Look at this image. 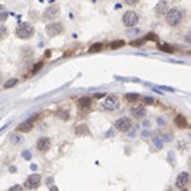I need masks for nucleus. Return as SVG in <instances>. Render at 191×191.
I'll list each match as a JSON object with an SVG mask.
<instances>
[{"instance_id": "f257e3e1", "label": "nucleus", "mask_w": 191, "mask_h": 191, "mask_svg": "<svg viewBox=\"0 0 191 191\" xmlns=\"http://www.w3.org/2000/svg\"><path fill=\"white\" fill-rule=\"evenodd\" d=\"M185 16V12L180 9V7H171L166 11L165 13V18H166V22L168 25L171 27H178L181 22H182V19Z\"/></svg>"}, {"instance_id": "f03ea898", "label": "nucleus", "mask_w": 191, "mask_h": 191, "mask_svg": "<svg viewBox=\"0 0 191 191\" xmlns=\"http://www.w3.org/2000/svg\"><path fill=\"white\" fill-rule=\"evenodd\" d=\"M34 35V27L27 22L19 24L16 27V37L21 40H28Z\"/></svg>"}, {"instance_id": "7ed1b4c3", "label": "nucleus", "mask_w": 191, "mask_h": 191, "mask_svg": "<svg viewBox=\"0 0 191 191\" xmlns=\"http://www.w3.org/2000/svg\"><path fill=\"white\" fill-rule=\"evenodd\" d=\"M138 21H140L138 15H137L135 12H132V11L125 12L124 16H122V22H124V25H125V27H128V28L135 27V25L138 24Z\"/></svg>"}, {"instance_id": "20e7f679", "label": "nucleus", "mask_w": 191, "mask_h": 191, "mask_svg": "<svg viewBox=\"0 0 191 191\" xmlns=\"http://www.w3.org/2000/svg\"><path fill=\"white\" fill-rule=\"evenodd\" d=\"M46 33H47V37H56V35H60L63 33V25L60 22H51L46 27Z\"/></svg>"}, {"instance_id": "39448f33", "label": "nucleus", "mask_w": 191, "mask_h": 191, "mask_svg": "<svg viewBox=\"0 0 191 191\" xmlns=\"http://www.w3.org/2000/svg\"><path fill=\"white\" fill-rule=\"evenodd\" d=\"M101 106H103L104 110H116L119 107V101L115 96H107L104 99V101L101 103Z\"/></svg>"}, {"instance_id": "423d86ee", "label": "nucleus", "mask_w": 191, "mask_h": 191, "mask_svg": "<svg viewBox=\"0 0 191 191\" xmlns=\"http://www.w3.org/2000/svg\"><path fill=\"white\" fill-rule=\"evenodd\" d=\"M132 127V122L129 118H119L116 122H115V128L121 131V132H128Z\"/></svg>"}, {"instance_id": "0eeeda50", "label": "nucleus", "mask_w": 191, "mask_h": 191, "mask_svg": "<svg viewBox=\"0 0 191 191\" xmlns=\"http://www.w3.org/2000/svg\"><path fill=\"white\" fill-rule=\"evenodd\" d=\"M59 13H60L59 6H57V5H51V6H49V7L44 11L43 18H44V19H47V21H53L55 18L59 16Z\"/></svg>"}, {"instance_id": "6e6552de", "label": "nucleus", "mask_w": 191, "mask_h": 191, "mask_svg": "<svg viewBox=\"0 0 191 191\" xmlns=\"http://www.w3.org/2000/svg\"><path fill=\"white\" fill-rule=\"evenodd\" d=\"M188 181H190V174L188 172H181L178 175V178H176V182H175V185L178 190H184L187 185H188Z\"/></svg>"}, {"instance_id": "1a4fd4ad", "label": "nucleus", "mask_w": 191, "mask_h": 191, "mask_svg": "<svg viewBox=\"0 0 191 191\" xmlns=\"http://www.w3.org/2000/svg\"><path fill=\"white\" fill-rule=\"evenodd\" d=\"M51 147V141L47 138V137H41V138H38V141H37V150H40V152H47V150H50Z\"/></svg>"}, {"instance_id": "9d476101", "label": "nucleus", "mask_w": 191, "mask_h": 191, "mask_svg": "<svg viewBox=\"0 0 191 191\" xmlns=\"http://www.w3.org/2000/svg\"><path fill=\"white\" fill-rule=\"evenodd\" d=\"M41 184V176L38 174H33L27 181V187L28 188H38V185Z\"/></svg>"}, {"instance_id": "9b49d317", "label": "nucleus", "mask_w": 191, "mask_h": 191, "mask_svg": "<svg viewBox=\"0 0 191 191\" xmlns=\"http://www.w3.org/2000/svg\"><path fill=\"white\" fill-rule=\"evenodd\" d=\"M131 115L134 118H144L146 116V107L141 104H134L131 107Z\"/></svg>"}, {"instance_id": "f8f14e48", "label": "nucleus", "mask_w": 191, "mask_h": 191, "mask_svg": "<svg viewBox=\"0 0 191 191\" xmlns=\"http://www.w3.org/2000/svg\"><path fill=\"white\" fill-rule=\"evenodd\" d=\"M77 106H78V109H81V110L90 109V106H91V99H90V97H87V96L81 97V99H78V101H77Z\"/></svg>"}, {"instance_id": "ddd939ff", "label": "nucleus", "mask_w": 191, "mask_h": 191, "mask_svg": "<svg viewBox=\"0 0 191 191\" xmlns=\"http://www.w3.org/2000/svg\"><path fill=\"white\" fill-rule=\"evenodd\" d=\"M34 127V122L29 119V121H27V122H22V124L18 127V131H21V132H28V131H31Z\"/></svg>"}, {"instance_id": "4468645a", "label": "nucleus", "mask_w": 191, "mask_h": 191, "mask_svg": "<svg viewBox=\"0 0 191 191\" xmlns=\"http://www.w3.org/2000/svg\"><path fill=\"white\" fill-rule=\"evenodd\" d=\"M169 7H168V5L165 3V2H160L156 7H154V12L158 13V15H165L166 13V11H168Z\"/></svg>"}, {"instance_id": "2eb2a0df", "label": "nucleus", "mask_w": 191, "mask_h": 191, "mask_svg": "<svg viewBox=\"0 0 191 191\" xmlns=\"http://www.w3.org/2000/svg\"><path fill=\"white\" fill-rule=\"evenodd\" d=\"M75 132H77V134L78 135H90L91 132H90V129H88V127H87V125H78V127H77V128H75Z\"/></svg>"}, {"instance_id": "dca6fc26", "label": "nucleus", "mask_w": 191, "mask_h": 191, "mask_svg": "<svg viewBox=\"0 0 191 191\" xmlns=\"http://www.w3.org/2000/svg\"><path fill=\"white\" fill-rule=\"evenodd\" d=\"M175 125L180 128H187V119L184 118V115H178L175 118Z\"/></svg>"}, {"instance_id": "f3484780", "label": "nucleus", "mask_w": 191, "mask_h": 191, "mask_svg": "<svg viewBox=\"0 0 191 191\" xmlns=\"http://www.w3.org/2000/svg\"><path fill=\"white\" fill-rule=\"evenodd\" d=\"M100 50H103V44H101V43H94V44L88 49L90 53H97V51H100Z\"/></svg>"}, {"instance_id": "a211bd4d", "label": "nucleus", "mask_w": 191, "mask_h": 191, "mask_svg": "<svg viewBox=\"0 0 191 191\" xmlns=\"http://www.w3.org/2000/svg\"><path fill=\"white\" fill-rule=\"evenodd\" d=\"M56 116L59 119H62V121H68V119H69V112H68V110H57Z\"/></svg>"}, {"instance_id": "6ab92c4d", "label": "nucleus", "mask_w": 191, "mask_h": 191, "mask_svg": "<svg viewBox=\"0 0 191 191\" xmlns=\"http://www.w3.org/2000/svg\"><path fill=\"white\" fill-rule=\"evenodd\" d=\"M7 19V11L3 5H0V22H5Z\"/></svg>"}, {"instance_id": "aec40b11", "label": "nucleus", "mask_w": 191, "mask_h": 191, "mask_svg": "<svg viewBox=\"0 0 191 191\" xmlns=\"http://www.w3.org/2000/svg\"><path fill=\"white\" fill-rule=\"evenodd\" d=\"M125 44V41L122 40H118V41H112L110 43V49H119V47H122Z\"/></svg>"}, {"instance_id": "412c9836", "label": "nucleus", "mask_w": 191, "mask_h": 191, "mask_svg": "<svg viewBox=\"0 0 191 191\" xmlns=\"http://www.w3.org/2000/svg\"><path fill=\"white\" fill-rule=\"evenodd\" d=\"M18 84V79L16 78H12L11 81H7V82H5V88H12V87H15V85Z\"/></svg>"}, {"instance_id": "4be33fe9", "label": "nucleus", "mask_w": 191, "mask_h": 191, "mask_svg": "<svg viewBox=\"0 0 191 191\" xmlns=\"http://www.w3.org/2000/svg\"><path fill=\"white\" fill-rule=\"evenodd\" d=\"M7 37V28H6L5 25H2L0 24V40H3Z\"/></svg>"}, {"instance_id": "5701e85b", "label": "nucleus", "mask_w": 191, "mask_h": 191, "mask_svg": "<svg viewBox=\"0 0 191 191\" xmlns=\"http://www.w3.org/2000/svg\"><path fill=\"white\" fill-rule=\"evenodd\" d=\"M125 99H127V100H129V101H137L138 100V94H127L125 96Z\"/></svg>"}, {"instance_id": "b1692460", "label": "nucleus", "mask_w": 191, "mask_h": 191, "mask_svg": "<svg viewBox=\"0 0 191 191\" xmlns=\"http://www.w3.org/2000/svg\"><path fill=\"white\" fill-rule=\"evenodd\" d=\"M159 49H160V50H165V51H171V53H172V51H174V47H171V46H159Z\"/></svg>"}, {"instance_id": "393cba45", "label": "nucleus", "mask_w": 191, "mask_h": 191, "mask_svg": "<svg viewBox=\"0 0 191 191\" xmlns=\"http://www.w3.org/2000/svg\"><path fill=\"white\" fill-rule=\"evenodd\" d=\"M144 41H146V38H143V40H135V41H132V43H131V46H135V47H137V46H141L143 43H144Z\"/></svg>"}, {"instance_id": "a878e982", "label": "nucleus", "mask_w": 191, "mask_h": 191, "mask_svg": "<svg viewBox=\"0 0 191 191\" xmlns=\"http://www.w3.org/2000/svg\"><path fill=\"white\" fill-rule=\"evenodd\" d=\"M43 66V62H40V63H37V65H35V66H34V72H37V71H38L40 68Z\"/></svg>"}, {"instance_id": "bb28decb", "label": "nucleus", "mask_w": 191, "mask_h": 191, "mask_svg": "<svg viewBox=\"0 0 191 191\" xmlns=\"http://www.w3.org/2000/svg\"><path fill=\"white\" fill-rule=\"evenodd\" d=\"M137 2H138V0H125V3H127V5H135V3H137Z\"/></svg>"}, {"instance_id": "cd10ccee", "label": "nucleus", "mask_w": 191, "mask_h": 191, "mask_svg": "<svg viewBox=\"0 0 191 191\" xmlns=\"http://www.w3.org/2000/svg\"><path fill=\"white\" fill-rule=\"evenodd\" d=\"M146 103H147V104H153V99H152V97H147Z\"/></svg>"}, {"instance_id": "c85d7f7f", "label": "nucleus", "mask_w": 191, "mask_h": 191, "mask_svg": "<svg viewBox=\"0 0 191 191\" xmlns=\"http://www.w3.org/2000/svg\"><path fill=\"white\" fill-rule=\"evenodd\" d=\"M101 96H103V93H101V94H100V93H97V94H96V96H94V97H96V99H100Z\"/></svg>"}]
</instances>
